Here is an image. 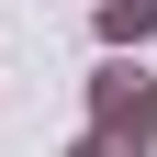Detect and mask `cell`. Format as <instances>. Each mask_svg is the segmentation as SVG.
I'll return each instance as SVG.
<instances>
[{
	"instance_id": "1",
	"label": "cell",
	"mask_w": 157,
	"mask_h": 157,
	"mask_svg": "<svg viewBox=\"0 0 157 157\" xmlns=\"http://www.w3.org/2000/svg\"><path fill=\"white\" fill-rule=\"evenodd\" d=\"M90 135L124 146V157H157V78L135 56H101L90 67Z\"/></svg>"
},
{
	"instance_id": "2",
	"label": "cell",
	"mask_w": 157,
	"mask_h": 157,
	"mask_svg": "<svg viewBox=\"0 0 157 157\" xmlns=\"http://www.w3.org/2000/svg\"><path fill=\"white\" fill-rule=\"evenodd\" d=\"M90 23H101V56H135V45H157V0H101Z\"/></svg>"
}]
</instances>
